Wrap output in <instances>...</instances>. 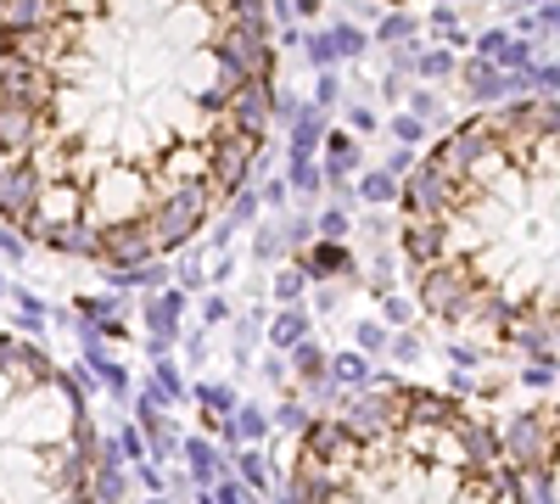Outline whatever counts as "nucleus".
Listing matches in <instances>:
<instances>
[{
  "label": "nucleus",
  "mask_w": 560,
  "mask_h": 504,
  "mask_svg": "<svg viewBox=\"0 0 560 504\" xmlns=\"http://www.w3.org/2000/svg\"><path fill=\"white\" fill-rule=\"evenodd\" d=\"M348 129L353 134H376V113H370V107H348Z\"/></svg>",
  "instance_id": "38"
},
{
  "label": "nucleus",
  "mask_w": 560,
  "mask_h": 504,
  "mask_svg": "<svg viewBox=\"0 0 560 504\" xmlns=\"http://www.w3.org/2000/svg\"><path fill=\"white\" fill-rule=\"evenodd\" d=\"M376 34H382V39H387V45H398V39H409V34H415V23H409V17H404V12H393V17H387V23H382V28H376Z\"/></svg>",
  "instance_id": "37"
},
{
  "label": "nucleus",
  "mask_w": 560,
  "mask_h": 504,
  "mask_svg": "<svg viewBox=\"0 0 560 504\" xmlns=\"http://www.w3.org/2000/svg\"><path fill=\"white\" fill-rule=\"evenodd\" d=\"M292 499H477L510 504L504 426L438 387L370 376L298 426Z\"/></svg>",
  "instance_id": "3"
},
{
  "label": "nucleus",
  "mask_w": 560,
  "mask_h": 504,
  "mask_svg": "<svg viewBox=\"0 0 560 504\" xmlns=\"http://www.w3.org/2000/svg\"><path fill=\"white\" fill-rule=\"evenodd\" d=\"M264 337H269V348L292 353L303 337H314V314L303 303H275V314L264 319Z\"/></svg>",
  "instance_id": "10"
},
{
  "label": "nucleus",
  "mask_w": 560,
  "mask_h": 504,
  "mask_svg": "<svg viewBox=\"0 0 560 504\" xmlns=\"http://www.w3.org/2000/svg\"><path fill=\"white\" fill-rule=\"evenodd\" d=\"M325 107H314V102H303L298 107V118H292V141H287V152L292 157H314L319 152V141H325Z\"/></svg>",
  "instance_id": "13"
},
{
  "label": "nucleus",
  "mask_w": 560,
  "mask_h": 504,
  "mask_svg": "<svg viewBox=\"0 0 560 504\" xmlns=\"http://www.w3.org/2000/svg\"><path fill=\"white\" fill-rule=\"evenodd\" d=\"M191 403H197V409H213V415H236L242 392L230 387V382H224V387H219V382H197V387H191Z\"/></svg>",
  "instance_id": "17"
},
{
  "label": "nucleus",
  "mask_w": 560,
  "mask_h": 504,
  "mask_svg": "<svg viewBox=\"0 0 560 504\" xmlns=\"http://www.w3.org/2000/svg\"><path fill=\"white\" fill-rule=\"evenodd\" d=\"M258 202L280 213V208H287V202H292V179H264V186H258Z\"/></svg>",
  "instance_id": "29"
},
{
  "label": "nucleus",
  "mask_w": 560,
  "mask_h": 504,
  "mask_svg": "<svg viewBox=\"0 0 560 504\" xmlns=\"http://www.w3.org/2000/svg\"><path fill=\"white\" fill-rule=\"evenodd\" d=\"M269 17H275V23H292L298 7H292V0H269Z\"/></svg>",
  "instance_id": "43"
},
{
  "label": "nucleus",
  "mask_w": 560,
  "mask_h": 504,
  "mask_svg": "<svg viewBox=\"0 0 560 504\" xmlns=\"http://www.w3.org/2000/svg\"><path fill=\"white\" fill-rule=\"evenodd\" d=\"M258 376H264L269 387H287V353L269 348V353H264V364H258Z\"/></svg>",
  "instance_id": "32"
},
{
  "label": "nucleus",
  "mask_w": 560,
  "mask_h": 504,
  "mask_svg": "<svg viewBox=\"0 0 560 504\" xmlns=\"http://www.w3.org/2000/svg\"><path fill=\"white\" fill-rule=\"evenodd\" d=\"M398 253L448 342L560 371V96L459 118L404 174Z\"/></svg>",
  "instance_id": "2"
},
{
  "label": "nucleus",
  "mask_w": 560,
  "mask_h": 504,
  "mask_svg": "<svg viewBox=\"0 0 560 504\" xmlns=\"http://www.w3.org/2000/svg\"><path fill=\"white\" fill-rule=\"evenodd\" d=\"M179 454H185V471H191L197 477V488L208 493L213 488V477L224 471V454L213 448V437L202 432V437H179Z\"/></svg>",
  "instance_id": "11"
},
{
  "label": "nucleus",
  "mask_w": 560,
  "mask_h": 504,
  "mask_svg": "<svg viewBox=\"0 0 560 504\" xmlns=\"http://www.w3.org/2000/svg\"><path fill=\"white\" fill-rule=\"evenodd\" d=\"M147 353H152V359H158V353H174V337H152V331H147Z\"/></svg>",
  "instance_id": "45"
},
{
  "label": "nucleus",
  "mask_w": 560,
  "mask_h": 504,
  "mask_svg": "<svg viewBox=\"0 0 560 504\" xmlns=\"http://www.w3.org/2000/svg\"><path fill=\"white\" fill-rule=\"evenodd\" d=\"M409 168H415L409 152H393V157H387V174H409Z\"/></svg>",
  "instance_id": "44"
},
{
  "label": "nucleus",
  "mask_w": 560,
  "mask_h": 504,
  "mask_svg": "<svg viewBox=\"0 0 560 504\" xmlns=\"http://www.w3.org/2000/svg\"><path fill=\"white\" fill-rule=\"evenodd\" d=\"M0 297H7V274H0Z\"/></svg>",
  "instance_id": "48"
},
{
  "label": "nucleus",
  "mask_w": 560,
  "mask_h": 504,
  "mask_svg": "<svg viewBox=\"0 0 560 504\" xmlns=\"http://www.w3.org/2000/svg\"><path fill=\"white\" fill-rule=\"evenodd\" d=\"M331 39H337V51H342V57H364V45H370L353 23H337V28H331Z\"/></svg>",
  "instance_id": "30"
},
{
  "label": "nucleus",
  "mask_w": 560,
  "mask_h": 504,
  "mask_svg": "<svg viewBox=\"0 0 560 504\" xmlns=\"http://www.w3.org/2000/svg\"><path fill=\"white\" fill-rule=\"evenodd\" d=\"M118 454H124L129 466L152 460V443H147V432H140V426H124V437H118Z\"/></svg>",
  "instance_id": "26"
},
{
  "label": "nucleus",
  "mask_w": 560,
  "mask_h": 504,
  "mask_svg": "<svg viewBox=\"0 0 560 504\" xmlns=\"http://www.w3.org/2000/svg\"><path fill=\"white\" fill-rule=\"evenodd\" d=\"M73 314H79V319H107V314H124V297H102V292L90 297V292H84V297H73Z\"/></svg>",
  "instance_id": "25"
},
{
  "label": "nucleus",
  "mask_w": 560,
  "mask_h": 504,
  "mask_svg": "<svg viewBox=\"0 0 560 504\" xmlns=\"http://www.w3.org/2000/svg\"><path fill=\"white\" fill-rule=\"evenodd\" d=\"M287 179H292L298 197H319V191H325V168H319L314 157H292V152H287Z\"/></svg>",
  "instance_id": "20"
},
{
  "label": "nucleus",
  "mask_w": 560,
  "mask_h": 504,
  "mask_svg": "<svg viewBox=\"0 0 560 504\" xmlns=\"http://www.w3.org/2000/svg\"><path fill=\"white\" fill-rule=\"evenodd\" d=\"M353 348H364V353H382V348H387V331L376 326V319H359V326H353Z\"/></svg>",
  "instance_id": "27"
},
{
  "label": "nucleus",
  "mask_w": 560,
  "mask_h": 504,
  "mask_svg": "<svg viewBox=\"0 0 560 504\" xmlns=\"http://www.w3.org/2000/svg\"><path fill=\"white\" fill-rule=\"evenodd\" d=\"M292 258L303 263V274H308V286H314V281H331V274H353L348 242H325V236H314V242L292 247Z\"/></svg>",
  "instance_id": "7"
},
{
  "label": "nucleus",
  "mask_w": 560,
  "mask_h": 504,
  "mask_svg": "<svg viewBox=\"0 0 560 504\" xmlns=\"http://www.w3.org/2000/svg\"><path fill=\"white\" fill-rule=\"evenodd\" d=\"M269 297H275V303H303V297H308V274H303V263H298V258H287V263L275 269Z\"/></svg>",
  "instance_id": "14"
},
{
  "label": "nucleus",
  "mask_w": 560,
  "mask_h": 504,
  "mask_svg": "<svg viewBox=\"0 0 560 504\" xmlns=\"http://www.w3.org/2000/svg\"><path fill=\"white\" fill-rule=\"evenodd\" d=\"M269 0H0V219L57 258H174L269 146Z\"/></svg>",
  "instance_id": "1"
},
{
  "label": "nucleus",
  "mask_w": 560,
  "mask_h": 504,
  "mask_svg": "<svg viewBox=\"0 0 560 504\" xmlns=\"http://www.w3.org/2000/svg\"><path fill=\"white\" fill-rule=\"evenodd\" d=\"M7 297L23 308V314H34V319H51V308H45V297H34V292H23V286H7Z\"/></svg>",
  "instance_id": "34"
},
{
  "label": "nucleus",
  "mask_w": 560,
  "mask_h": 504,
  "mask_svg": "<svg viewBox=\"0 0 560 504\" xmlns=\"http://www.w3.org/2000/svg\"><path fill=\"white\" fill-rule=\"evenodd\" d=\"M236 432H242V443H269V432H275V415L264 403H236Z\"/></svg>",
  "instance_id": "16"
},
{
  "label": "nucleus",
  "mask_w": 560,
  "mask_h": 504,
  "mask_svg": "<svg viewBox=\"0 0 560 504\" xmlns=\"http://www.w3.org/2000/svg\"><path fill=\"white\" fill-rule=\"evenodd\" d=\"M230 454H236V471H242V482H247L253 493H275V488H287V482L275 477V466H269L264 443H236Z\"/></svg>",
  "instance_id": "12"
},
{
  "label": "nucleus",
  "mask_w": 560,
  "mask_h": 504,
  "mask_svg": "<svg viewBox=\"0 0 560 504\" xmlns=\"http://www.w3.org/2000/svg\"><path fill=\"white\" fill-rule=\"evenodd\" d=\"M224 319H236V314H230V297H219V292L202 297V326L213 331V326H224Z\"/></svg>",
  "instance_id": "33"
},
{
  "label": "nucleus",
  "mask_w": 560,
  "mask_h": 504,
  "mask_svg": "<svg viewBox=\"0 0 560 504\" xmlns=\"http://www.w3.org/2000/svg\"><path fill=\"white\" fill-rule=\"evenodd\" d=\"M0 258H7V263H23V258H28V242L12 231L7 219H0Z\"/></svg>",
  "instance_id": "31"
},
{
  "label": "nucleus",
  "mask_w": 560,
  "mask_h": 504,
  "mask_svg": "<svg viewBox=\"0 0 560 504\" xmlns=\"http://www.w3.org/2000/svg\"><path fill=\"white\" fill-rule=\"evenodd\" d=\"M292 7H298V17H319V7H325V0H292Z\"/></svg>",
  "instance_id": "47"
},
{
  "label": "nucleus",
  "mask_w": 560,
  "mask_h": 504,
  "mask_svg": "<svg viewBox=\"0 0 560 504\" xmlns=\"http://www.w3.org/2000/svg\"><path fill=\"white\" fill-rule=\"evenodd\" d=\"M331 102H337V73L319 68V79H314V107H331Z\"/></svg>",
  "instance_id": "36"
},
{
  "label": "nucleus",
  "mask_w": 560,
  "mask_h": 504,
  "mask_svg": "<svg viewBox=\"0 0 560 504\" xmlns=\"http://www.w3.org/2000/svg\"><path fill=\"white\" fill-rule=\"evenodd\" d=\"M152 382L163 387V398H168V403H191V382L179 376V364H174L168 353H158V359H152Z\"/></svg>",
  "instance_id": "18"
},
{
  "label": "nucleus",
  "mask_w": 560,
  "mask_h": 504,
  "mask_svg": "<svg viewBox=\"0 0 560 504\" xmlns=\"http://www.w3.org/2000/svg\"><path fill=\"white\" fill-rule=\"evenodd\" d=\"M258 331H264V308H253V314L242 319V326H236V359H247V353H253Z\"/></svg>",
  "instance_id": "28"
},
{
  "label": "nucleus",
  "mask_w": 560,
  "mask_h": 504,
  "mask_svg": "<svg viewBox=\"0 0 560 504\" xmlns=\"http://www.w3.org/2000/svg\"><path fill=\"white\" fill-rule=\"evenodd\" d=\"M387 353H393L398 364H409V359L420 353V342H415V337H393V342H387Z\"/></svg>",
  "instance_id": "40"
},
{
  "label": "nucleus",
  "mask_w": 560,
  "mask_h": 504,
  "mask_svg": "<svg viewBox=\"0 0 560 504\" xmlns=\"http://www.w3.org/2000/svg\"><path fill=\"white\" fill-rule=\"evenodd\" d=\"M504 454H510V471H516L522 499L560 504V398L522 409V415L504 426Z\"/></svg>",
  "instance_id": "5"
},
{
  "label": "nucleus",
  "mask_w": 560,
  "mask_h": 504,
  "mask_svg": "<svg viewBox=\"0 0 560 504\" xmlns=\"http://www.w3.org/2000/svg\"><path fill=\"white\" fill-rule=\"evenodd\" d=\"M280 224H287V242H292V247L314 242V219H308V213H292V219H280Z\"/></svg>",
  "instance_id": "35"
},
{
  "label": "nucleus",
  "mask_w": 560,
  "mask_h": 504,
  "mask_svg": "<svg viewBox=\"0 0 560 504\" xmlns=\"http://www.w3.org/2000/svg\"><path fill=\"white\" fill-rule=\"evenodd\" d=\"M185 353H191V359H202V353H208V337H202V331H197V337H185Z\"/></svg>",
  "instance_id": "46"
},
{
  "label": "nucleus",
  "mask_w": 560,
  "mask_h": 504,
  "mask_svg": "<svg viewBox=\"0 0 560 504\" xmlns=\"http://www.w3.org/2000/svg\"><path fill=\"white\" fill-rule=\"evenodd\" d=\"M230 274H236V253H230V247H224V253H219V263L208 269V281H213V286H224V281H230Z\"/></svg>",
  "instance_id": "39"
},
{
  "label": "nucleus",
  "mask_w": 560,
  "mask_h": 504,
  "mask_svg": "<svg viewBox=\"0 0 560 504\" xmlns=\"http://www.w3.org/2000/svg\"><path fill=\"white\" fill-rule=\"evenodd\" d=\"M393 134H398L404 146H409V141H420V118H398V124H393Z\"/></svg>",
  "instance_id": "42"
},
{
  "label": "nucleus",
  "mask_w": 560,
  "mask_h": 504,
  "mask_svg": "<svg viewBox=\"0 0 560 504\" xmlns=\"http://www.w3.org/2000/svg\"><path fill=\"white\" fill-rule=\"evenodd\" d=\"M364 202H398V174H387V168H376V174H364L359 186H353Z\"/></svg>",
  "instance_id": "23"
},
{
  "label": "nucleus",
  "mask_w": 560,
  "mask_h": 504,
  "mask_svg": "<svg viewBox=\"0 0 560 504\" xmlns=\"http://www.w3.org/2000/svg\"><path fill=\"white\" fill-rule=\"evenodd\" d=\"M331 376H337L342 387H364L370 376H376V364H370L364 348H348V353H331Z\"/></svg>",
  "instance_id": "15"
},
{
  "label": "nucleus",
  "mask_w": 560,
  "mask_h": 504,
  "mask_svg": "<svg viewBox=\"0 0 560 504\" xmlns=\"http://www.w3.org/2000/svg\"><path fill=\"white\" fill-rule=\"evenodd\" d=\"M174 286H185V292H202V286H208V269H202V253H191V247H179V263H174Z\"/></svg>",
  "instance_id": "22"
},
{
  "label": "nucleus",
  "mask_w": 560,
  "mask_h": 504,
  "mask_svg": "<svg viewBox=\"0 0 560 504\" xmlns=\"http://www.w3.org/2000/svg\"><path fill=\"white\" fill-rule=\"evenodd\" d=\"M185 308H191V292L168 281V286L147 292V303H140V319H147V331H152V337H174V342H179V319H185Z\"/></svg>",
  "instance_id": "6"
},
{
  "label": "nucleus",
  "mask_w": 560,
  "mask_h": 504,
  "mask_svg": "<svg viewBox=\"0 0 560 504\" xmlns=\"http://www.w3.org/2000/svg\"><path fill=\"white\" fill-rule=\"evenodd\" d=\"M348 231H353L348 208H325V213L314 219V236H325V242H348Z\"/></svg>",
  "instance_id": "24"
},
{
  "label": "nucleus",
  "mask_w": 560,
  "mask_h": 504,
  "mask_svg": "<svg viewBox=\"0 0 560 504\" xmlns=\"http://www.w3.org/2000/svg\"><path fill=\"white\" fill-rule=\"evenodd\" d=\"M303 57H308L314 68H337V62H342V51H337L331 28H308V34H303Z\"/></svg>",
  "instance_id": "21"
},
{
  "label": "nucleus",
  "mask_w": 560,
  "mask_h": 504,
  "mask_svg": "<svg viewBox=\"0 0 560 504\" xmlns=\"http://www.w3.org/2000/svg\"><path fill=\"white\" fill-rule=\"evenodd\" d=\"M415 68L438 79V73H448V57H443V51H432V57H415Z\"/></svg>",
  "instance_id": "41"
},
{
  "label": "nucleus",
  "mask_w": 560,
  "mask_h": 504,
  "mask_svg": "<svg viewBox=\"0 0 560 504\" xmlns=\"http://www.w3.org/2000/svg\"><path fill=\"white\" fill-rule=\"evenodd\" d=\"M118 454L102 443L84 382L39 342L0 331V499H118Z\"/></svg>",
  "instance_id": "4"
},
{
  "label": "nucleus",
  "mask_w": 560,
  "mask_h": 504,
  "mask_svg": "<svg viewBox=\"0 0 560 504\" xmlns=\"http://www.w3.org/2000/svg\"><path fill=\"white\" fill-rule=\"evenodd\" d=\"M319 168H325V186H348V179L359 174V141H353V129H325Z\"/></svg>",
  "instance_id": "8"
},
{
  "label": "nucleus",
  "mask_w": 560,
  "mask_h": 504,
  "mask_svg": "<svg viewBox=\"0 0 560 504\" xmlns=\"http://www.w3.org/2000/svg\"><path fill=\"white\" fill-rule=\"evenodd\" d=\"M253 258H258V263H287V258H292L287 224H264V231L253 236Z\"/></svg>",
  "instance_id": "19"
},
{
  "label": "nucleus",
  "mask_w": 560,
  "mask_h": 504,
  "mask_svg": "<svg viewBox=\"0 0 560 504\" xmlns=\"http://www.w3.org/2000/svg\"><path fill=\"white\" fill-rule=\"evenodd\" d=\"M79 348H84V364H90V371H96V382H102V387H107V392H113V398L124 403V398L135 392V387H129V371H124V364H118V359H113V353L102 348V337L90 331L84 319H79Z\"/></svg>",
  "instance_id": "9"
}]
</instances>
